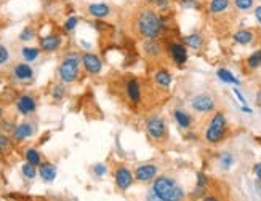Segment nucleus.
<instances>
[{
  "instance_id": "nucleus-22",
  "label": "nucleus",
  "mask_w": 261,
  "mask_h": 201,
  "mask_svg": "<svg viewBox=\"0 0 261 201\" xmlns=\"http://www.w3.org/2000/svg\"><path fill=\"white\" fill-rule=\"evenodd\" d=\"M13 77L19 82H29L34 79V69L27 63H18L13 67Z\"/></svg>"
},
{
  "instance_id": "nucleus-36",
  "label": "nucleus",
  "mask_w": 261,
  "mask_h": 201,
  "mask_svg": "<svg viewBox=\"0 0 261 201\" xmlns=\"http://www.w3.org/2000/svg\"><path fill=\"white\" fill-rule=\"evenodd\" d=\"M66 96V88L63 83H56L55 87L51 88V98L55 100H63V98Z\"/></svg>"
},
{
  "instance_id": "nucleus-14",
  "label": "nucleus",
  "mask_w": 261,
  "mask_h": 201,
  "mask_svg": "<svg viewBox=\"0 0 261 201\" xmlns=\"http://www.w3.org/2000/svg\"><path fill=\"white\" fill-rule=\"evenodd\" d=\"M125 95L128 98V100L132 104H140L143 99V87L140 79L136 77H132L125 82Z\"/></svg>"
},
{
  "instance_id": "nucleus-10",
  "label": "nucleus",
  "mask_w": 261,
  "mask_h": 201,
  "mask_svg": "<svg viewBox=\"0 0 261 201\" xmlns=\"http://www.w3.org/2000/svg\"><path fill=\"white\" fill-rule=\"evenodd\" d=\"M135 181L141 184H149L159 176V166L156 163H143L135 168Z\"/></svg>"
},
{
  "instance_id": "nucleus-38",
  "label": "nucleus",
  "mask_w": 261,
  "mask_h": 201,
  "mask_svg": "<svg viewBox=\"0 0 261 201\" xmlns=\"http://www.w3.org/2000/svg\"><path fill=\"white\" fill-rule=\"evenodd\" d=\"M91 171H93V174L96 177H103V176L107 174V166L104 163H98V165H95L93 168H91Z\"/></svg>"
},
{
  "instance_id": "nucleus-26",
  "label": "nucleus",
  "mask_w": 261,
  "mask_h": 201,
  "mask_svg": "<svg viewBox=\"0 0 261 201\" xmlns=\"http://www.w3.org/2000/svg\"><path fill=\"white\" fill-rule=\"evenodd\" d=\"M236 165V157L233 152H221L218 155V166L223 169V171H229L233 166Z\"/></svg>"
},
{
  "instance_id": "nucleus-13",
  "label": "nucleus",
  "mask_w": 261,
  "mask_h": 201,
  "mask_svg": "<svg viewBox=\"0 0 261 201\" xmlns=\"http://www.w3.org/2000/svg\"><path fill=\"white\" fill-rule=\"evenodd\" d=\"M233 8V0H209L207 2V13L212 18L225 16Z\"/></svg>"
},
{
  "instance_id": "nucleus-43",
  "label": "nucleus",
  "mask_w": 261,
  "mask_h": 201,
  "mask_svg": "<svg viewBox=\"0 0 261 201\" xmlns=\"http://www.w3.org/2000/svg\"><path fill=\"white\" fill-rule=\"evenodd\" d=\"M253 174L257 176L258 184L261 185V161H258V163H255V165H253Z\"/></svg>"
},
{
  "instance_id": "nucleus-39",
  "label": "nucleus",
  "mask_w": 261,
  "mask_h": 201,
  "mask_svg": "<svg viewBox=\"0 0 261 201\" xmlns=\"http://www.w3.org/2000/svg\"><path fill=\"white\" fill-rule=\"evenodd\" d=\"M196 177H197L196 185H199V187H205V189H207V185H209V177H207V174L202 173V171H199Z\"/></svg>"
},
{
  "instance_id": "nucleus-37",
  "label": "nucleus",
  "mask_w": 261,
  "mask_h": 201,
  "mask_svg": "<svg viewBox=\"0 0 261 201\" xmlns=\"http://www.w3.org/2000/svg\"><path fill=\"white\" fill-rule=\"evenodd\" d=\"M11 59V55H10V50L6 48L5 45L0 43V66H5L8 64Z\"/></svg>"
},
{
  "instance_id": "nucleus-49",
  "label": "nucleus",
  "mask_w": 261,
  "mask_h": 201,
  "mask_svg": "<svg viewBox=\"0 0 261 201\" xmlns=\"http://www.w3.org/2000/svg\"><path fill=\"white\" fill-rule=\"evenodd\" d=\"M2 120H3V107L0 105V121H2Z\"/></svg>"
},
{
  "instance_id": "nucleus-2",
  "label": "nucleus",
  "mask_w": 261,
  "mask_h": 201,
  "mask_svg": "<svg viewBox=\"0 0 261 201\" xmlns=\"http://www.w3.org/2000/svg\"><path fill=\"white\" fill-rule=\"evenodd\" d=\"M229 134V120L223 110H215L204 129V141L209 145H220Z\"/></svg>"
},
{
  "instance_id": "nucleus-33",
  "label": "nucleus",
  "mask_w": 261,
  "mask_h": 201,
  "mask_svg": "<svg viewBox=\"0 0 261 201\" xmlns=\"http://www.w3.org/2000/svg\"><path fill=\"white\" fill-rule=\"evenodd\" d=\"M21 174L24 176L27 181H32V179H35V176L39 174V171H37V166L30 165L26 161V163L21 166Z\"/></svg>"
},
{
  "instance_id": "nucleus-23",
  "label": "nucleus",
  "mask_w": 261,
  "mask_h": 201,
  "mask_svg": "<svg viewBox=\"0 0 261 201\" xmlns=\"http://www.w3.org/2000/svg\"><path fill=\"white\" fill-rule=\"evenodd\" d=\"M217 77H218V80L223 82L225 85H231V87H241L242 82L239 77H236L229 69L226 67H220L217 69Z\"/></svg>"
},
{
  "instance_id": "nucleus-8",
  "label": "nucleus",
  "mask_w": 261,
  "mask_h": 201,
  "mask_svg": "<svg viewBox=\"0 0 261 201\" xmlns=\"http://www.w3.org/2000/svg\"><path fill=\"white\" fill-rule=\"evenodd\" d=\"M141 51L148 59L157 61L165 55V45L160 42V38H146L141 42Z\"/></svg>"
},
{
  "instance_id": "nucleus-16",
  "label": "nucleus",
  "mask_w": 261,
  "mask_h": 201,
  "mask_svg": "<svg viewBox=\"0 0 261 201\" xmlns=\"http://www.w3.org/2000/svg\"><path fill=\"white\" fill-rule=\"evenodd\" d=\"M257 30L250 29V27H242L237 29L236 32L233 34V42L239 46H250L257 42Z\"/></svg>"
},
{
  "instance_id": "nucleus-25",
  "label": "nucleus",
  "mask_w": 261,
  "mask_h": 201,
  "mask_svg": "<svg viewBox=\"0 0 261 201\" xmlns=\"http://www.w3.org/2000/svg\"><path fill=\"white\" fill-rule=\"evenodd\" d=\"M144 3L160 13H170L173 8V0H144Z\"/></svg>"
},
{
  "instance_id": "nucleus-7",
  "label": "nucleus",
  "mask_w": 261,
  "mask_h": 201,
  "mask_svg": "<svg viewBox=\"0 0 261 201\" xmlns=\"http://www.w3.org/2000/svg\"><path fill=\"white\" fill-rule=\"evenodd\" d=\"M165 53L176 67H184L189 61V51L181 40H168L165 45Z\"/></svg>"
},
{
  "instance_id": "nucleus-44",
  "label": "nucleus",
  "mask_w": 261,
  "mask_h": 201,
  "mask_svg": "<svg viewBox=\"0 0 261 201\" xmlns=\"http://www.w3.org/2000/svg\"><path fill=\"white\" fill-rule=\"evenodd\" d=\"M146 201H160L159 197L154 193V190L149 189L148 192H146Z\"/></svg>"
},
{
  "instance_id": "nucleus-48",
  "label": "nucleus",
  "mask_w": 261,
  "mask_h": 201,
  "mask_svg": "<svg viewBox=\"0 0 261 201\" xmlns=\"http://www.w3.org/2000/svg\"><path fill=\"white\" fill-rule=\"evenodd\" d=\"M186 139H193V141H196V139H197V134H193V133H188V134H186Z\"/></svg>"
},
{
  "instance_id": "nucleus-1",
  "label": "nucleus",
  "mask_w": 261,
  "mask_h": 201,
  "mask_svg": "<svg viewBox=\"0 0 261 201\" xmlns=\"http://www.w3.org/2000/svg\"><path fill=\"white\" fill-rule=\"evenodd\" d=\"M133 29L136 35L146 40V38H160L170 29V16L167 13H160L152 6L144 5L138 8L133 18Z\"/></svg>"
},
{
  "instance_id": "nucleus-3",
  "label": "nucleus",
  "mask_w": 261,
  "mask_h": 201,
  "mask_svg": "<svg viewBox=\"0 0 261 201\" xmlns=\"http://www.w3.org/2000/svg\"><path fill=\"white\" fill-rule=\"evenodd\" d=\"M152 190L160 201H183L186 192L172 176H157L152 181Z\"/></svg>"
},
{
  "instance_id": "nucleus-12",
  "label": "nucleus",
  "mask_w": 261,
  "mask_h": 201,
  "mask_svg": "<svg viewBox=\"0 0 261 201\" xmlns=\"http://www.w3.org/2000/svg\"><path fill=\"white\" fill-rule=\"evenodd\" d=\"M14 107H16V112L19 115L27 117V115H32L37 110V99L32 95H21L14 100Z\"/></svg>"
},
{
  "instance_id": "nucleus-27",
  "label": "nucleus",
  "mask_w": 261,
  "mask_h": 201,
  "mask_svg": "<svg viewBox=\"0 0 261 201\" xmlns=\"http://www.w3.org/2000/svg\"><path fill=\"white\" fill-rule=\"evenodd\" d=\"M245 67H247L249 71H258L261 67V48L252 51L247 56V59H245Z\"/></svg>"
},
{
  "instance_id": "nucleus-21",
  "label": "nucleus",
  "mask_w": 261,
  "mask_h": 201,
  "mask_svg": "<svg viewBox=\"0 0 261 201\" xmlns=\"http://www.w3.org/2000/svg\"><path fill=\"white\" fill-rule=\"evenodd\" d=\"M181 42L186 45L188 50H193V51H201L204 48V43H205V38L201 32H197V30H193V32L186 34Z\"/></svg>"
},
{
  "instance_id": "nucleus-28",
  "label": "nucleus",
  "mask_w": 261,
  "mask_h": 201,
  "mask_svg": "<svg viewBox=\"0 0 261 201\" xmlns=\"http://www.w3.org/2000/svg\"><path fill=\"white\" fill-rule=\"evenodd\" d=\"M40 53H42L40 46H24L21 50V56L24 58L26 63H34V61L39 59Z\"/></svg>"
},
{
  "instance_id": "nucleus-35",
  "label": "nucleus",
  "mask_w": 261,
  "mask_h": 201,
  "mask_svg": "<svg viewBox=\"0 0 261 201\" xmlns=\"http://www.w3.org/2000/svg\"><path fill=\"white\" fill-rule=\"evenodd\" d=\"M79 16H69L64 22H63V29H64V32H74L75 29H77L79 26Z\"/></svg>"
},
{
  "instance_id": "nucleus-46",
  "label": "nucleus",
  "mask_w": 261,
  "mask_h": 201,
  "mask_svg": "<svg viewBox=\"0 0 261 201\" xmlns=\"http://www.w3.org/2000/svg\"><path fill=\"white\" fill-rule=\"evenodd\" d=\"M239 109H241V112H244V113H247V115H253V109H252V107H249V105H241Z\"/></svg>"
},
{
  "instance_id": "nucleus-6",
  "label": "nucleus",
  "mask_w": 261,
  "mask_h": 201,
  "mask_svg": "<svg viewBox=\"0 0 261 201\" xmlns=\"http://www.w3.org/2000/svg\"><path fill=\"white\" fill-rule=\"evenodd\" d=\"M189 109L194 113L210 115L218 109V100L210 93H197L189 99Z\"/></svg>"
},
{
  "instance_id": "nucleus-9",
  "label": "nucleus",
  "mask_w": 261,
  "mask_h": 201,
  "mask_svg": "<svg viewBox=\"0 0 261 201\" xmlns=\"http://www.w3.org/2000/svg\"><path fill=\"white\" fill-rule=\"evenodd\" d=\"M114 182H116V187L120 192H125L135 184V174L128 166L120 165L116 168V171H114Z\"/></svg>"
},
{
  "instance_id": "nucleus-4",
  "label": "nucleus",
  "mask_w": 261,
  "mask_h": 201,
  "mask_svg": "<svg viewBox=\"0 0 261 201\" xmlns=\"http://www.w3.org/2000/svg\"><path fill=\"white\" fill-rule=\"evenodd\" d=\"M144 129L152 142L164 144L168 141V123L164 117H160L157 113H152L146 117Z\"/></svg>"
},
{
  "instance_id": "nucleus-19",
  "label": "nucleus",
  "mask_w": 261,
  "mask_h": 201,
  "mask_svg": "<svg viewBox=\"0 0 261 201\" xmlns=\"http://www.w3.org/2000/svg\"><path fill=\"white\" fill-rule=\"evenodd\" d=\"M172 117L176 123V126H178L180 129H183V131H189L194 125V117L184 109H175L172 112Z\"/></svg>"
},
{
  "instance_id": "nucleus-24",
  "label": "nucleus",
  "mask_w": 261,
  "mask_h": 201,
  "mask_svg": "<svg viewBox=\"0 0 261 201\" xmlns=\"http://www.w3.org/2000/svg\"><path fill=\"white\" fill-rule=\"evenodd\" d=\"M56 174H58V169L55 165L50 163V161H43L39 166V176L45 182H53L56 179Z\"/></svg>"
},
{
  "instance_id": "nucleus-15",
  "label": "nucleus",
  "mask_w": 261,
  "mask_h": 201,
  "mask_svg": "<svg viewBox=\"0 0 261 201\" xmlns=\"http://www.w3.org/2000/svg\"><path fill=\"white\" fill-rule=\"evenodd\" d=\"M63 45V37L58 32H51L39 38V46L43 53H55Z\"/></svg>"
},
{
  "instance_id": "nucleus-42",
  "label": "nucleus",
  "mask_w": 261,
  "mask_h": 201,
  "mask_svg": "<svg viewBox=\"0 0 261 201\" xmlns=\"http://www.w3.org/2000/svg\"><path fill=\"white\" fill-rule=\"evenodd\" d=\"M253 18H255L257 24L261 27V3L260 5H255V8H253Z\"/></svg>"
},
{
  "instance_id": "nucleus-31",
  "label": "nucleus",
  "mask_w": 261,
  "mask_h": 201,
  "mask_svg": "<svg viewBox=\"0 0 261 201\" xmlns=\"http://www.w3.org/2000/svg\"><path fill=\"white\" fill-rule=\"evenodd\" d=\"M24 158H26L27 163L34 165V166H40L42 165V155H40V152L37 150V149H34V147H29V149H26Z\"/></svg>"
},
{
  "instance_id": "nucleus-18",
  "label": "nucleus",
  "mask_w": 261,
  "mask_h": 201,
  "mask_svg": "<svg viewBox=\"0 0 261 201\" xmlns=\"http://www.w3.org/2000/svg\"><path fill=\"white\" fill-rule=\"evenodd\" d=\"M87 13L95 19H106L112 14V6L106 2H93L87 6Z\"/></svg>"
},
{
  "instance_id": "nucleus-20",
  "label": "nucleus",
  "mask_w": 261,
  "mask_h": 201,
  "mask_svg": "<svg viewBox=\"0 0 261 201\" xmlns=\"http://www.w3.org/2000/svg\"><path fill=\"white\" fill-rule=\"evenodd\" d=\"M152 80H154V83L159 88L168 90L173 83V75L167 67H157L154 74H152Z\"/></svg>"
},
{
  "instance_id": "nucleus-17",
  "label": "nucleus",
  "mask_w": 261,
  "mask_h": 201,
  "mask_svg": "<svg viewBox=\"0 0 261 201\" xmlns=\"http://www.w3.org/2000/svg\"><path fill=\"white\" fill-rule=\"evenodd\" d=\"M34 133H35L34 123L21 121V123H18V125L13 128L11 139H13V142H22V141H26V139H29L30 136H34Z\"/></svg>"
},
{
  "instance_id": "nucleus-32",
  "label": "nucleus",
  "mask_w": 261,
  "mask_h": 201,
  "mask_svg": "<svg viewBox=\"0 0 261 201\" xmlns=\"http://www.w3.org/2000/svg\"><path fill=\"white\" fill-rule=\"evenodd\" d=\"M11 144H13V139L8 134L0 133V158L5 157L6 153L11 150Z\"/></svg>"
},
{
  "instance_id": "nucleus-40",
  "label": "nucleus",
  "mask_w": 261,
  "mask_h": 201,
  "mask_svg": "<svg viewBox=\"0 0 261 201\" xmlns=\"http://www.w3.org/2000/svg\"><path fill=\"white\" fill-rule=\"evenodd\" d=\"M233 93H234V96L237 98V100L241 102V105H247L249 102H247V98H245L244 95H242V91L239 90V87H234L233 88Z\"/></svg>"
},
{
  "instance_id": "nucleus-47",
  "label": "nucleus",
  "mask_w": 261,
  "mask_h": 201,
  "mask_svg": "<svg viewBox=\"0 0 261 201\" xmlns=\"http://www.w3.org/2000/svg\"><path fill=\"white\" fill-rule=\"evenodd\" d=\"M255 104H257L258 107H261V88H258L257 95H255Z\"/></svg>"
},
{
  "instance_id": "nucleus-45",
  "label": "nucleus",
  "mask_w": 261,
  "mask_h": 201,
  "mask_svg": "<svg viewBox=\"0 0 261 201\" xmlns=\"http://www.w3.org/2000/svg\"><path fill=\"white\" fill-rule=\"evenodd\" d=\"M201 201H221L217 195H205L204 198H201Z\"/></svg>"
},
{
  "instance_id": "nucleus-34",
  "label": "nucleus",
  "mask_w": 261,
  "mask_h": 201,
  "mask_svg": "<svg viewBox=\"0 0 261 201\" xmlns=\"http://www.w3.org/2000/svg\"><path fill=\"white\" fill-rule=\"evenodd\" d=\"M35 35H37L35 27H34V26H26V27L19 32V40H21V42H30V40H34Z\"/></svg>"
},
{
  "instance_id": "nucleus-11",
  "label": "nucleus",
  "mask_w": 261,
  "mask_h": 201,
  "mask_svg": "<svg viewBox=\"0 0 261 201\" xmlns=\"http://www.w3.org/2000/svg\"><path fill=\"white\" fill-rule=\"evenodd\" d=\"M82 59V67L85 69V72L90 74V75H98L101 74L103 71V61L101 58H99L98 55H95V53H83V55L80 56Z\"/></svg>"
},
{
  "instance_id": "nucleus-5",
  "label": "nucleus",
  "mask_w": 261,
  "mask_h": 201,
  "mask_svg": "<svg viewBox=\"0 0 261 201\" xmlns=\"http://www.w3.org/2000/svg\"><path fill=\"white\" fill-rule=\"evenodd\" d=\"M82 55L79 53H69L63 58L61 64L58 67V77L63 83H74L79 79L80 66H82Z\"/></svg>"
},
{
  "instance_id": "nucleus-29",
  "label": "nucleus",
  "mask_w": 261,
  "mask_h": 201,
  "mask_svg": "<svg viewBox=\"0 0 261 201\" xmlns=\"http://www.w3.org/2000/svg\"><path fill=\"white\" fill-rule=\"evenodd\" d=\"M255 5H257V0H233V8L239 13L253 11Z\"/></svg>"
},
{
  "instance_id": "nucleus-41",
  "label": "nucleus",
  "mask_w": 261,
  "mask_h": 201,
  "mask_svg": "<svg viewBox=\"0 0 261 201\" xmlns=\"http://www.w3.org/2000/svg\"><path fill=\"white\" fill-rule=\"evenodd\" d=\"M14 126H16V125H14V123L10 121V120H5V121H2V125H0V128H2V133H6V131L11 133Z\"/></svg>"
},
{
  "instance_id": "nucleus-30",
  "label": "nucleus",
  "mask_w": 261,
  "mask_h": 201,
  "mask_svg": "<svg viewBox=\"0 0 261 201\" xmlns=\"http://www.w3.org/2000/svg\"><path fill=\"white\" fill-rule=\"evenodd\" d=\"M176 5L184 11H201L202 10L201 0H176Z\"/></svg>"
}]
</instances>
